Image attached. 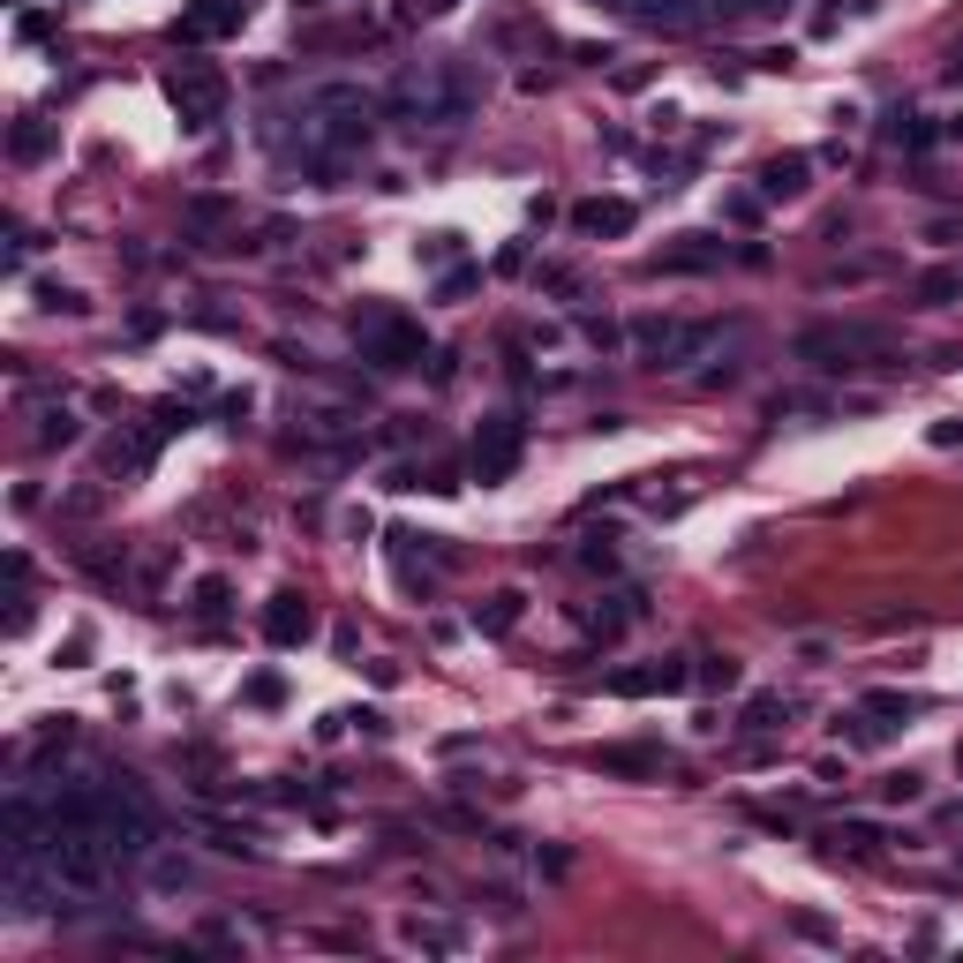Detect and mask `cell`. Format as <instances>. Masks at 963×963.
Returning <instances> with one entry per match:
<instances>
[{
  "mask_svg": "<svg viewBox=\"0 0 963 963\" xmlns=\"http://www.w3.org/2000/svg\"><path fill=\"white\" fill-rule=\"evenodd\" d=\"M167 98H173V114H181L189 136H204L211 121H226V76L204 68V61H181V68L167 76Z\"/></svg>",
  "mask_w": 963,
  "mask_h": 963,
  "instance_id": "obj_1",
  "label": "cell"
},
{
  "mask_svg": "<svg viewBox=\"0 0 963 963\" xmlns=\"http://www.w3.org/2000/svg\"><path fill=\"white\" fill-rule=\"evenodd\" d=\"M708 339H715V324H677V317H640L632 324V346L648 354V370H685Z\"/></svg>",
  "mask_w": 963,
  "mask_h": 963,
  "instance_id": "obj_2",
  "label": "cell"
},
{
  "mask_svg": "<svg viewBox=\"0 0 963 963\" xmlns=\"http://www.w3.org/2000/svg\"><path fill=\"white\" fill-rule=\"evenodd\" d=\"M520 452H527V429H520V415H490L482 429H474V482H482V490L512 482Z\"/></svg>",
  "mask_w": 963,
  "mask_h": 963,
  "instance_id": "obj_3",
  "label": "cell"
},
{
  "mask_svg": "<svg viewBox=\"0 0 963 963\" xmlns=\"http://www.w3.org/2000/svg\"><path fill=\"white\" fill-rule=\"evenodd\" d=\"M362 362H370V370H415V362H421V324L392 317V309H370V332H362Z\"/></svg>",
  "mask_w": 963,
  "mask_h": 963,
  "instance_id": "obj_4",
  "label": "cell"
},
{
  "mask_svg": "<svg viewBox=\"0 0 963 963\" xmlns=\"http://www.w3.org/2000/svg\"><path fill=\"white\" fill-rule=\"evenodd\" d=\"M685 685H693V663H685V655L640 663V671H610V693H618V700H663V693H685Z\"/></svg>",
  "mask_w": 963,
  "mask_h": 963,
  "instance_id": "obj_5",
  "label": "cell"
},
{
  "mask_svg": "<svg viewBox=\"0 0 963 963\" xmlns=\"http://www.w3.org/2000/svg\"><path fill=\"white\" fill-rule=\"evenodd\" d=\"M309 632H317V610H309V595L279 587V595L264 602V640H271V648H301Z\"/></svg>",
  "mask_w": 963,
  "mask_h": 963,
  "instance_id": "obj_6",
  "label": "cell"
},
{
  "mask_svg": "<svg viewBox=\"0 0 963 963\" xmlns=\"http://www.w3.org/2000/svg\"><path fill=\"white\" fill-rule=\"evenodd\" d=\"M242 15H249V0H189V15L173 23V39H218V31H242Z\"/></svg>",
  "mask_w": 963,
  "mask_h": 963,
  "instance_id": "obj_7",
  "label": "cell"
},
{
  "mask_svg": "<svg viewBox=\"0 0 963 963\" xmlns=\"http://www.w3.org/2000/svg\"><path fill=\"white\" fill-rule=\"evenodd\" d=\"M632 218H640V211H632L625 196H587V204H573V226L595 234V242H625Z\"/></svg>",
  "mask_w": 963,
  "mask_h": 963,
  "instance_id": "obj_8",
  "label": "cell"
},
{
  "mask_svg": "<svg viewBox=\"0 0 963 963\" xmlns=\"http://www.w3.org/2000/svg\"><path fill=\"white\" fill-rule=\"evenodd\" d=\"M723 264V242L715 234H677L671 249L655 256V271H671V279H685V271H715Z\"/></svg>",
  "mask_w": 963,
  "mask_h": 963,
  "instance_id": "obj_9",
  "label": "cell"
},
{
  "mask_svg": "<svg viewBox=\"0 0 963 963\" xmlns=\"http://www.w3.org/2000/svg\"><path fill=\"white\" fill-rule=\"evenodd\" d=\"M805 173H813V159H805V151H783V159H768V167H760V204L805 196Z\"/></svg>",
  "mask_w": 963,
  "mask_h": 963,
  "instance_id": "obj_10",
  "label": "cell"
},
{
  "mask_svg": "<svg viewBox=\"0 0 963 963\" xmlns=\"http://www.w3.org/2000/svg\"><path fill=\"white\" fill-rule=\"evenodd\" d=\"M640 610H648V595H610V602H595V610H587V632H595V640H618Z\"/></svg>",
  "mask_w": 963,
  "mask_h": 963,
  "instance_id": "obj_11",
  "label": "cell"
},
{
  "mask_svg": "<svg viewBox=\"0 0 963 963\" xmlns=\"http://www.w3.org/2000/svg\"><path fill=\"white\" fill-rule=\"evenodd\" d=\"M919 309H949V301H963V271L956 264H933V271H919Z\"/></svg>",
  "mask_w": 963,
  "mask_h": 963,
  "instance_id": "obj_12",
  "label": "cell"
},
{
  "mask_svg": "<svg viewBox=\"0 0 963 963\" xmlns=\"http://www.w3.org/2000/svg\"><path fill=\"white\" fill-rule=\"evenodd\" d=\"M399 941H407V949H429V956H452L467 933H460V925H437V919H407V925H399Z\"/></svg>",
  "mask_w": 963,
  "mask_h": 963,
  "instance_id": "obj_13",
  "label": "cell"
},
{
  "mask_svg": "<svg viewBox=\"0 0 963 963\" xmlns=\"http://www.w3.org/2000/svg\"><path fill=\"white\" fill-rule=\"evenodd\" d=\"M595 768H602V775H632V783H640V775H655L663 760L648 753V746H602V753H595Z\"/></svg>",
  "mask_w": 963,
  "mask_h": 963,
  "instance_id": "obj_14",
  "label": "cell"
},
{
  "mask_svg": "<svg viewBox=\"0 0 963 963\" xmlns=\"http://www.w3.org/2000/svg\"><path fill=\"white\" fill-rule=\"evenodd\" d=\"M520 610H527V602H520V595L504 587V595H490V602H474V632H490V640H497V632L520 625Z\"/></svg>",
  "mask_w": 963,
  "mask_h": 963,
  "instance_id": "obj_15",
  "label": "cell"
},
{
  "mask_svg": "<svg viewBox=\"0 0 963 963\" xmlns=\"http://www.w3.org/2000/svg\"><path fill=\"white\" fill-rule=\"evenodd\" d=\"M189 610H196L204 625H218V618L234 610V580H218V573H204V580H196V595H189Z\"/></svg>",
  "mask_w": 963,
  "mask_h": 963,
  "instance_id": "obj_16",
  "label": "cell"
},
{
  "mask_svg": "<svg viewBox=\"0 0 963 963\" xmlns=\"http://www.w3.org/2000/svg\"><path fill=\"white\" fill-rule=\"evenodd\" d=\"M836 738H843V746H858V753H874L880 738H888V723H880L874 708H858V715H843V723H836Z\"/></svg>",
  "mask_w": 963,
  "mask_h": 963,
  "instance_id": "obj_17",
  "label": "cell"
},
{
  "mask_svg": "<svg viewBox=\"0 0 963 963\" xmlns=\"http://www.w3.org/2000/svg\"><path fill=\"white\" fill-rule=\"evenodd\" d=\"M941 128L925 121V114H888V143H903V151H925Z\"/></svg>",
  "mask_w": 963,
  "mask_h": 963,
  "instance_id": "obj_18",
  "label": "cell"
},
{
  "mask_svg": "<svg viewBox=\"0 0 963 963\" xmlns=\"http://www.w3.org/2000/svg\"><path fill=\"white\" fill-rule=\"evenodd\" d=\"M783 723H791V700H783V693H753V700H746V730H783Z\"/></svg>",
  "mask_w": 963,
  "mask_h": 963,
  "instance_id": "obj_19",
  "label": "cell"
},
{
  "mask_svg": "<svg viewBox=\"0 0 963 963\" xmlns=\"http://www.w3.org/2000/svg\"><path fill=\"white\" fill-rule=\"evenodd\" d=\"M31 437H39V452H53V445H76V415H68V407H45Z\"/></svg>",
  "mask_w": 963,
  "mask_h": 963,
  "instance_id": "obj_20",
  "label": "cell"
},
{
  "mask_svg": "<svg viewBox=\"0 0 963 963\" xmlns=\"http://www.w3.org/2000/svg\"><path fill=\"white\" fill-rule=\"evenodd\" d=\"M242 700H249V708H279V700H287V677H279V671H256L249 685H242Z\"/></svg>",
  "mask_w": 963,
  "mask_h": 963,
  "instance_id": "obj_21",
  "label": "cell"
},
{
  "mask_svg": "<svg viewBox=\"0 0 963 963\" xmlns=\"http://www.w3.org/2000/svg\"><path fill=\"white\" fill-rule=\"evenodd\" d=\"M45 143H53L45 121H15V128H8V151H15V159H45Z\"/></svg>",
  "mask_w": 963,
  "mask_h": 963,
  "instance_id": "obj_22",
  "label": "cell"
},
{
  "mask_svg": "<svg viewBox=\"0 0 963 963\" xmlns=\"http://www.w3.org/2000/svg\"><path fill=\"white\" fill-rule=\"evenodd\" d=\"M858 708H874L880 723H911V715H919V700H911V693H866Z\"/></svg>",
  "mask_w": 963,
  "mask_h": 963,
  "instance_id": "obj_23",
  "label": "cell"
},
{
  "mask_svg": "<svg viewBox=\"0 0 963 963\" xmlns=\"http://www.w3.org/2000/svg\"><path fill=\"white\" fill-rule=\"evenodd\" d=\"M700 685H723V693H730V685H738V663H730V655H700Z\"/></svg>",
  "mask_w": 963,
  "mask_h": 963,
  "instance_id": "obj_24",
  "label": "cell"
},
{
  "mask_svg": "<svg viewBox=\"0 0 963 963\" xmlns=\"http://www.w3.org/2000/svg\"><path fill=\"white\" fill-rule=\"evenodd\" d=\"M580 565H587V573H610V565H618V543H610V535H595V543L580 549Z\"/></svg>",
  "mask_w": 963,
  "mask_h": 963,
  "instance_id": "obj_25",
  "label": "cell"
},
{
  "mask_svg": "<svg viewBox=\"0 0 963 963\" xmlns=\"http://www.w3.org/2000/svg\"><path fill=\"white\" fill-rule=\"evenodd\" d=\"M880 798H888V805H911V798H919V775H911V768H903V775H888V783H880Z\"/></svg>",
  "mask_w": 963,
  "mask_h": 963,
  "instance_id": "obj_26",
  "label": "cell"
},
{
  "mask_svg": "<svg viewBox=\"0 0 963 963\" xmlns=\"http://www.w3.org/2000/svg\"><path fill=\"white\" fill-rule=\"evenodd\" d=\"M415 256H421V264H445V256H460V234H429Z\"/></svg>",
  "mask_w": 963,
  "mask_h": 963,
  "instance_id": "obj_27",
  "label": "cell"
},
{
  "mask_svg": "<svg viewBox=\"0 0 963 963\" xmlns=\"http://www.w3.org/2000/svg\"><path fill=\"white\" fill-rule=\"evenodd\" d=\"M39 309H68V317H76V309H84V293H76V287H39Z\"/></svg>",
  "mask_w": 963,
  "mask_h": 963,
  "instance_id": "obj_28",
  "label": "cell"
},
{
  "mask_svg": "<svg viewBox=\"0 0 963 963\" xmlns=\"http://www.w3.org/2000/svg\"><path fill=\"white\" fill-rule=\"evenodd\" d=\"M723 218H738V226L760 218V189H753V196H723Z\"/></svg>",
  "mask_w": 963,
  "mask_h": 963,
  "instance_id": "obj_29",
  "label": "cell"
},
{
  "mask_svg": "<svg viewBox=\"0 0 963 963\" xmlns=\"http://www.w3.org/2000/svg\"><path fill=\"white\" fill-rule=\"evenodd\" d=\"M15 31H23V39L39 45V39H53V15H45V8H31V15H23V23H15Z\"/></svg>",
  "mask_w": 963,
  "mask_h": 963,
  "instance_id": "obj_30",
  "label": "cell"
},
{
  "mask_svg": "<svg viewBox=\"0 0 963 963\" xmlns=\"http://www.w3.org/2000/svg\"><path fill=\"white\" fill-rule=\"evenodd\" d=\"M218 415H226L234 429H242V421H249V392H226V399H218Z\"/></svg>",
  "mask_w": 963,
  "mask_h": 963,
  "instance_id": "obj_31",
  "label": "cell"
},
{
  "mask_svg": "<svg viewBox=\"0 0 963 963\" xmlns=\"http://www.w3.org/2000/svg\"><path fill=\"white\" fill-rule=\"evenodd\" d=\"M474 279H482V271H445V287H437V293H445V301H460V293L474 287Z\"/></svg>",
  "mask_w": 963,
  "mask_h": 963,
  "instance_id": "obj_32",
  "label": "cell"
},
{
  "mask_svg": "<svg viewBox=\"0 0 963 963\" xmlns=\"http://www.w3.org/2000/svg\"><path fill=\"white\" fill-rule=\"evenodd\" d=\"M933 445H963V421H933Z\"/></svg>",
  "mask_w": 963,
  "mask_h": 963,
  "instance_id": "obj_33",
  "label": "cell"
}]
</instances>
